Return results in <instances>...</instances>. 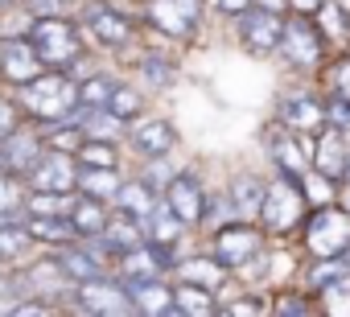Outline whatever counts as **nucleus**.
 I'll return each mask as SVG.
<instances>
[{"label": "nucleus", "mask_w": 350, "mask_h": 317, "mask_svg": "<svg viewBox=\"0 0 350 317\" xmlns=\"http://www.w3.org/2000/svg\"><path fill=\"white\" fill-rule=\"evenodd\" d=\"M21 107L42 124L66 120L79 107V79L70 70H42L38 79L21 83Z\"/></svg>", "instance_id": "f257e3e1"}, {"label": "nucleus", "mask_w": 350, "mask_h": 317, "mask_svg": "<svg viewBox=\"0 0 350 317\" xmlns=\"http://www.w3.org/2000/svg\"><path fill=\"white\" fill-rule=\"evenodd\" d=\"M79 29L83 25H75L58 13V17H33V25L25 33H29L33 50L42 54L46 70H70L83 58V33Z\"/></svg>", "instance_id": "f03ea898"}, {"label": "nucleus", "mask_w": 350, "mask_h": 317, "mask_svg": "<svg viewBox=\"0 0 350 317\" xmlns=\"http://www.w3.org/2000/svg\"><path fill=\"white\" fill-rule=\"evenodd\" d=\"M305 215H309L305 186L293 182V178H284V174H276V182H268V190H264V206H260L256 223L268 235H293L305 223Z\"/></svg>", "instance_id": "7ed1b4c3"}, {"label": "nucleus", "mask_w": 350, "mask_h": 317, "mask_svg": "<svg viewBox=\"0 0 350 317\" xmlns=\"http://www.w3.org/2000/svg\"><path fill=\"white\" fill-rule=\"evenodd\" d=\"M301 243L309 256H346L350 251V215L338 206H317L301 223Z\"/></svg>", "instance_id": "20e7f679"}, {"label": "nucleus", "mask_w": 350, "mask_h": 317, "mask_svg": "<svg viewBox=\"0 0 350 317\" xmlns=\"http://www.w3.org/2000/svg\"><path fill=\"white\" fill-rule=\"evenodd\" d=\"M264 235L268 231L260 223H252V219H227V223L215 227V256L231 272H239V268H247L252 260L264 256Z\"/></svg>", "instance_id": "39448f33"}, {"label": "nucleus", "mask_w": 350, "mask_h": 317, "mask_svg": "<svg viewBox=\"0 0 350 317\" xmlns=\"http://www.w3.org/2000/svg\"><path fill=\"white\" fill-rule=\"evenodd\" d=\"M325 38L317 29V21H309V13H293L284 21V42H280V54L293 70H317L321 58H325Z\"/></svg>", "instance_id": "423d86ee"}, {"label": "nucleus", "mask_w": 350, "mask_h": 317, "mask_svg": "<svg viewBox=\"0 0 350 317\" xmlns=\"http://www.w3.org/2000/svg\"><path fill=\"white\" fill-rule=\"evenodd\" d=\"M235 33H239V42H243L247 54L268 58V54H280V42H284V17H280L276 9L252 5L247 13L235 17Z\"/></svg>", "instance_id": "0eeeda50"}, {"label": "nucleus", "mask_w": 350, "mask_h": 317, "mask_svg": "<svg viewBox=\"0 0 350 317\" xmlns=\"http://www.w3.org/2000/svg\"><path fill=\"white\" fill-rule=\"evenodd\" d=\"M202 13H206V0H148L144 5L148 25L165 38H178V42L198 33Z\"/></svg>", "instance_id": "6e6552de"}, {"label": "nucleus", "mask_w": 350, "mask_h": 317, "mask_svg": "<svg viewBox=\"0 0 350 317\" xmlns=\"http://www.w3.org/2000/svg\"><path fill=\"white\" fill-rule=\"evenodd\" d=\"M29 190H54V194H75L79 190V156L66 148L46 144V152L38 156V165L25 174Z\"/></svg>", "instance_id": "1a4fd4ad"}, {"label": "nucleus", "mask_w": 350, "mask_h": 317, "mask_svg": "<svg viewBox=\"0 0 350 317\" xmlns=\"http://www.w3.org/2000/svg\"><path fill=\"white\" fill-rule=\"evenodd\" d=\"M75 301H79L83 313H99V317L136 313L128 284H124V280H111V276H91V280L75 284Z\"/></svg>", "instance_id": "9d476101"}, {"label": "nucleus", "mask_w": 350, "mask_h": 317, "mask_svg": "<svg viewBox=\"0 0 350 317\" xmlns=\"http://www.w3.org/2000/svg\"><path fill=\"white\" fill-rule=\"evenodd\" d=\"M264 144H268V156H272L276 174H284L293 182H305V174L313 169V152L305 148V136L301 132H293V128L280 124V128L264 132Z\"/></svg>", "instance_id": "9b49d317"}, {"label": "nucleus", "mask_w": 350, "mask_h": 317, "mask_svg": "<svg viewBox=\"0 0 350 317\" xmlns=\"http://www.w3.org/2000/svg\"><path fill=\"white\" fill-rule=\"evenodd\" d=\"M276 120L301 136H317L325 128V99L313 91H284L276 103Z\"/></svg>", "instance_id": "f8f14e48"}, {"label": "nucleus", "mask_w": 350, "mask_h": 317, "mask_svg": "<svg viewBox=\"0 0 350 317\" xmlns=\"http://www.w3.org/2000/svg\"><path fill=\"white\" fill-rule=\"evenodd\" d=\"M83 29L107 50H120L132 42V21L120 9L103 5V0H83Z\"/></svg>", "instance_id": "ddd939ff"}, {"label": "nucleus", "mask_w": 350, "mask_h": 317, "mask_svg": "<svg viewBox=\"0 0 350 317\" xmlns=\"http://www.w3.org/2000/svg\"><path fill=\"white\" fill-rule=\"evenodd\" d=\"M42 70H46V62H42V54L33 50L29 33H25V38H17V33H5V38H0V79H5V83L21 87V83L38 79Z\"/></svg>", "instance_id": "4468645a"}, {"label": "nucleus", "mask_w": 350, "mask_h": 317, "mask_svg": "<svg viewBox=\"0 0 350 317\" xmlns=\"http://www.w3.org/2000/svg\"><path fill=\"white\" fill-rule=\"evenodd\" d=\"M165 202L182 215L186 227H202V223H206V202H211V194H206V186H202L194 174H173V182L165 186Z\"/></svg>", "instance_id": "2eb2a0df"}, {"label": "nucleus", "mask_w": 350, "mask_h": 317, "mask_svg": "<svg viewBox=\"0 0 350 317\" xmlns=\"http://www.w3.org/2000/svg\"><path fill=\"white\" fill-rule=\"evenodd\" d=\"M346 165H350V144H346V132L325 124L317 132V144H313V169L325 174L329 182H346Z\"/></svg>", "instance_id": "dca6fc26"}, {"label": "nucleus", "mask_w": 350, "mask_h": 317, "mask_svg": "<svg viewBox=\"0 0 350 317\" xmlns=\"http://www.w3.org/2000/svg\"><path fill=\"white\" fill-rule=\"evenodd\" d=\"M46 152V132H29V128H17L13 136L0 140V156H5V169L13 174H29L38 165V156Z\"/></svg>", "instance_id": "f3484780"}, {"label": "nucleus", "mask_w": 350, "mask_h": 317, "mask_svg": "<svg viewBox=\"0 0 350 317\" xmlns=\"http://www.w3.org/2000/svg\"><path fill=\"white\" fill-rule=\"evenodd\" d=\"M124 284H128V292H132L136 313H148V317H178V305H173V288H169L161 276L124 280Z\"/></svg>", "instance_id": "a211bd4d"}, {"label": "nucleus", "mask_w": 350, "mask_h": 317, "mask_svg": "<svg viewBox=\"0 0 350 317\" xmlns=\"http://www.w3.org/2000/svg\"><path fill=\"white\" fill-rule=\"evenodd\" d=\"M264 190H268L264 178H256V174H235V178H231V190H227L231 215H235V219H260Z\"/></svg>", "instance_id": "6ab92c4d"}, {"label": "nucleus", "mask_w": 350, "mask_h": 317, "mask_svg": "<svg viewBox=\"0 0 350 317\" xmlns=\"http://www.w3.org/2000/svg\"><path fill=\"white\" fill-rule=\"evenodd\" d=\"M54 260L62 264V272L75 280V284H83V280H91V276H103V260H99V251L83 239H75V243H66V247H58L54 251Z\"/></svg>", "instance_id": "aec40b11"}, {"label": "nucleus", "mask_w": 350, "mask_h": 317, "mask_svg": "<svg viewBox=\"0 0 350 317\" xmlns=\"http://www.w3.org/2000/svg\"><path fill=\"white\" fill-rule=\"evenodd\" d=\"M128 136H132L136 152H144L148 161H152V156H169V152H173V144H178V132H173V124H169V120H140Z\"/></svg>", "instance_id": "412c9836"}, {"label": "nucleus", "mask_w": 350, "mask_h": 317, "mask_svg": "<svg viewBox=\"0 0 350 317\" xmlns=\"http://www.w3.org/2000/svg\"><path fill=\"white\" fill-rule=\"evenodd\" d=\"M165 194L148 182V178H132V182H124L120 186V194H116V210H124V215H132V219H148L152 210H157V202H161Z\"/></svg>", "instance_id": "4be33fe9"}, {"label": "nucleus", "mask_w": 350, "mask_h": 317, "mask_svg": "<svg viewBox=\"0 0 350 317\" xmlns=\"http://www.w3.org/2000/svg\"><path fill=\"white\" fill-rule=\"evenodd\" d=\"M70 223H75L79 239H95V235H103L107 223H111L107 202H103V198H91V194H79L75 206H70Z\"/></svg>", "instance_id": "5701e85b"}, {"label": "nucleus", "mask_w": 350, "mask_h": 317, "mask_svg": "<svg viewBox=\"0 0 350 317\" xmlns=\"http://www.w3.org/2000/svg\"><path fill=\"white\" fill-rule=\"evenodd\" d=\"M25 227H29L33 243H50V247H66L79 239L70 215H25Z\"/></svg>", "instance_id": "b1692460"}, {"label": "nucleus", "mask_w": 350, "mask_h": 317, "mask_svg": "<svg viewBox=\"0 0 350 317\" xmlns=\"http://www.w3.org/2000/svg\"><path fill=\"white\" fill-rule=\"evenodd\" d=\"M120 186H124V178L116 174V165H79V194L116 202Z\"/></svg>", "instance_id": "393cba45"}, {"label": "nucleus", "mask_w": 350, "mask_h": 317, "mask_svg": "<svg viewBox=\"0 0 350 317\" xmlns=\"http://www.w3.org/2000/svg\"><path fill=\"white\" fill-rule=\"evenodd\" d=\"M186 231H190V227L182 223V215L173 210V206H169L165 198H161V202H157V210H152V215L144 219V235H148L152 243H169V247H173V243H178V239H182Z\"/></svg>", "instance_id": "a878e982"}, {"label": "nucleus", "mask_w": 350, "mask_h": 317, "mask_svg": "<svg viewBox=\"0 0 350 317\" xmlns=\"http://www.w3.org/2000/svg\"><path fill=\"white\" fill-rule=\"evenodd\" d=\"M227 264L219 260V256H194V260H182L178 264V276L182 280H190V284H202V288H223V280H227Z\"/></svg>", "instance_id": "bb28decb"}, {"label": "nucleus", "mask_w": 350, "mask_h": 317, "mask_svg": "<svg viewBox=\"0 0 350 317\" xmlns=\"http://www.w3.org/2000/svg\"><path fill=\"white\" fill-rule=\"evenodd\" d=\"M173 305H178V317H211V313H219L215 288H202V284H190V280H182L173 288Z\"/></svg>", "instance_id": "cd10ccee"}, {"label": "nucleus", "mask_w": 350, "mask_h": 317, "mask_svg": "<svg viewBox=\"0 0 350 317\" xmlns=\"http://www.w3.org/2000/svg\"><path fill=\"white\" fill-rule=\"evenodd\" d=\"M350 272V256H313L309 260V268H305V288L313 292V297H321L338 276H346Z\"/></svg>", "instance_id": "c85d7f7f"}, {"label": "nucleus", "mask_w": 350, "mask_h": 317, "mask_svg": "<svg viewBox=\"0 0 350 317\" xmlns=\"http://www.w3.org/2000/svg\"><path fill=\"white\" fill-rule=\"evenodd\" d=\"M33 247V235H29V227L25 223H5V227H0V264H21L25 260V251Z\"/></svg>", "instance_id": "c756f323"}, {"label": "nucleus", "mask_w": 350, "mask_h": 317, "mask_svg": "<svg viewBox=\"0 0 350 317\" xmlns=\"http://www.w3.org/2000/svg\"><path fill=\"white\" fill-rule=\"evenodd\" d=\"M25 280H29V288H33V292H42V297H54V288L75 284V280L62 272V264H58V260H42V264H33V268L25 272Z\"/></svg>", "instance_id": "7c9ffc66"}, {"label": "nucleus", "mask_w": 350, "mask_h": 317, "mask_svg": "<svg viewBox=\"0 0 350 317\" xmlns=\"http://www.w3.org/2000/svg\"><path fill=\"white\" fill-rule=\"evenodd\" d=\"M346 5L342 0H325V5L313 13V21H317V29H321V38L325 42H346Z\"/></svg>", "instance_id": "2f4dec72"}, {"label": "nucleus", "mask_w": 350, "mask_h": 317, "mask_svg": "<svg viewBox=\"0 0 350 317\" xmlns=\"http://www.w3.org/2000/svg\"><path fill=\"white\" fill-rule=\"evenodd\" d=\"M79 194H54V190H29L25 194V215H70Z\"/></svg>", "instance_id": "473e14b6"}, {"label": "nucleus", "mask_w": 350, "mask_h": 317, "mask_svg": "<svg viewBox=\"0 0 350 317\" xmlns=\"http://www.w3.org/2000/svg\"><path fill=\"white\" fill-rule=\"evenodd\" d=\"M107 111L120 115L124 124H132V120H140V111H144V95H140L136 87H120V83H116V91H111V99H107Z\"/></svg>", "instance_id": "72a5a7b5"}, {"label": "nucleus", "mask_w": 350, "mask_h": 317, "mask_svg": "<svg viewBox=\"0 0 350 317\" xmlns=\"http://www.w3.org/2000/svg\"><path fill=\"white\" fill-rule=\"evenodd\" d=\"M25 215V186H21V174L13 169H0V215Z\"/></svg>", "instance_id": "f704fd0d"}, {"label": "nucleus", "mask_w": 350, "mask_h": 317, "mask_svg": "<svg viewBox=\"0 0 350 317\" xmlns=\"http://www.w3.org/2000/svg\"><path fill=\"white\" fill-rule=\"evenodd\" d=\"M79 165H116L120 156H116V140H103V136H87L79 144Z\"/></svg>", "instance_id": "c9c22d12"}, {"label": "nucleus", "mask_w": 350, "mask_h": 317, "mask_svg": "<svg viewBox=\"0 0 350 317\" xmlns=\"http://www.w3.org/2000/svg\"><path fill=\"white\" fill-rule=\"evenodd\" d=\"M111 91H116V83H111L107 74H87V79L79 83V103H83V107H107Z\"/></svg>", "instance_id": "e433bc0d"}, {"label": "nucleus", "mask_w": 350, "mask_h": 317, "mask_svg": "<svg viewBox=\"0 0 350 317\" xmlns=\"http://www.w3.org/2000/svg\"><path fill=\"white\" fill-rule=\"evenodd\" d=\"M140 79L148 87H169L173 79H178V66H173L169 58H161V54H144L140 58Z\"/></svg>", "instance_id": "4c0bfd02"}, {"label": "nucleus", "mask_w": 350, "mask_h": 317, "mask_svg": "<svg viewBox=\"0 0 350 317\" xmlns=\"http://www.w3.org/2000/svg\"><path fill=\"white\" fill-rule=\"evenodd\" d=\"M325 124L350 132V99H346V95H338V91L325 95Z\"/></svg>", "instance_id": "58836bf2"}, {"label": "nucleus", "mask_w": 350, "mask_h": 317, "mask_svg": "<svg viewBox=\"0 0 350 317\" xmlns=\"http://www.w3.org/2000/svg\"><path fill=\"white\" fill-rule=\"evenodd\" d=\"M272 313H284V317H293V313H313V301H309L305 292H280V297L272 301Z\"/></svg>", "instance_id": "ea45409f"}, {"label": "nucleus", "mask_w": 350, "mask_h": 317, "mask_svg": "<svg viewBox=\"0 0 350 317\" xmlns=\"http://www.w3.org/2000/svg\"><path fill=\"white\" fill-rule=\"evenodd\" d=\"M21 103H13V99H5V95H0V140H5V136H13L17 128H21Z\"/></svg>", "instance_id": "a19ab883"}, {"label": "nucleus", "mask_w": 350, "mask_h": 317, "mask_svg": "<svg viewBox=\"0 0 350 317\" xmlns=\"http://www.w3.org/2000/svg\"><path fill=\"white\" fill-rule=\"evenodd\" d=\"M329 91H338V95H346V99H350V54H346V58H338V62L329 66Z\"/></svg>", "instance_id": "79ce46f5"}, {"label": "nucleus", "mask_w": 350, "mask_h": 317, "mask_svg": "<svg viewBox=\"0 0 350 317\" xmlns=\"http://www.w3.org/2000/svg\"><path fill=\"white\" fill-rule=\"evenodd\" d=\"M9 313H17V317H21V313H25V317H29V313H54V301H50V297H25V301L9 305Z\"/></svg>", "instance_id": "37998d69"}, {"label": "nucleus", "mask_w": 350, "mask_h": 317, "mask_svg": "<svg viewBox=\"0 0 350 317\" xmlns=\"http://www.w3.org/2000/svg\"><path fill=\"white\" fill-rule=\"evenodd\" d=\"M29 17H58L62 9H66V0H25L21 5Z\"/></svg>", "instance_id": "c03bdc74"}, {"label": "nucleus", "mask_w": 350, "mask_h": 317, "mask_svg": "<svg viewBox=\"0 0 350 317\" xmlns=\"http://www.w3.org/2000/svg\"><path fill=\"white\" fill-rule=\"evenodd\" d=\"M219 313H268V301H260V297H239V301H231V305H219Z\"/></svg>", "instance_id": "a18cd8bd"}, {"label": "nucleus", "mask_w": 350, "mask_h": 317, "mask_svg": "<svg viewBox=\"0 0 350 317\" xmlns=\"http://www.w3.org/2000/svg\"><path fill=\"white\" fill-rule=\"evenodd\" d=\"M256 5V0H215V9L223 13V17H239V13H247Z\"/></svg>", "instance_id": "49530a36"}, {"label": "nucleus", "mask_w": 350, "mask_h": 317, "mask_svg": "<svg viewBox=\"0 0 350 317\" xmlns=\"http://www.w3.org/2000/svg\"><path fill=\"white\" fill-rule=\"evenodd\" d=\"M321 5H325V0H288V9H293V13H309V17H313Z\"/></svg>", "instance_id": "de8ad7c7"}, {"label": "nucleus", "mask_w": 350, "mask_h": 317, "mask_svg": "<svg viewBox=\"0 0 350 317\" xmlns=\"http://www.w3.org/2000/svg\"><path fill=\"white\" fill-rule=\"evenodd\" d=\"M17 5H25V0H0V9H17Z\"/></svg>", "instance_id": "09e8293b"}, {"label": "nucleus", "mask_w": 350, "mask_h": 317, "mask_svg": "<svg viewBox=\"0 0 350 317\" xmlns=\"http://www.w3.org/2000/svg\"><path fill=\"white\" fill-rule=\"evenodd\" d=\"M13 219H17V215H0V227H5V223H13Z\"/></svg>", "instance_id": "8fccbe9b"}, {"label": "nucleus", "mask_w": 350, "mask_h": 317, "mask_svg": "<svg viewBox=\"0 0 350 317\" xmlns=\"http://www.w3.org/2000/svg\"><path fill=\"white\" fill-rule=\"evenodd\" d=\"M346 182H350V165H346Z\"/></svg>", "instance_id": "3c124183"}, {"label": "nucleus", "mask_w": 350, "mask_h": 317, "mask_svg": "<svg viewBox=\"0 0 350 317\" xmlns=\"http://www.w3.org/2000/svg\"><path fill=\"white\" fill-rule=\"evenodd\" d=\"M0 169H5V156H0Z\"/></svg>", "instance_id": "603ef678"}, {"label": "nucleus", "mask_w": 350, "mask_h": 317, "mask_svg": "<svg viewBox=\"0 0 350 317\" xmlns=\"http://www.w3.org/2000/svg\"><path fill=\"white\" fill-rule=\"evenodd\" d=\"M342 5H346V9H350V0H342Z\"/></svg>", "instance_id": "864d4df0"}, {"label": "nucleus", "mask_w": 350, "mask_h": 317, "mask_svg": "<svg viewBox=\"0 0 350 317\" xmlns=\"http://www.w3.org/2000/svg\"><path fill=\"white\" fill-rule=\"evenodd\" d=\"M0 38H5V29H0Z\"/></svg>", "instance_id": "5fc2aeb1"}, {"label": "nucleus", "mask_w": 350, "mask_h": 317, "mask_svg": "<svg viewBox=\"0 0 350 317\" xmlns=\"http://www.w3.org/2000/svg\"><path fill=\"white\" fill-rule=\"evenodd\" d=\"M66 5H70V0H66Z\"/></svg>", "instance_id": "6e6d98bb"}, {"label": "nucleus", "mask_w": 350, "mask_h": 317, "mask_svg": "<svg viewBox=\"0 0 350 317\" xmlns=\"http://www.w3.org/2000/svg\"><path fill=\"white\" fill-rule=\"evenodd\" d=\"M346 202H350V198H346Z\"/></svg>", "instance_id": "4d7b16f0"}, {"label": "nucleus", "mask_w": 350, "mask_h": 317, "mask_svg": "<svg viewBox=\"0 0 350 317\" xmlns=\"http://www.w3.org/2000/svg\"><path fill=\"white\" fill-rule=\"evenodd\" d=\"M346 256H350V251H346Z\"/></svg>", "instance_id": "13d9d810"}]
</instances>
